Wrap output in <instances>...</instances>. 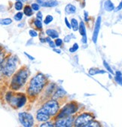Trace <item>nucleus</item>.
<instances>
[{"label":"nucleus","mask_w":122,"mask_h":127,"mask_svg":"<svg viewBox=\"0 0 122 127\" xmlns=\"http://www.w3.org/2000/svg\"><path fill=\"white\" fill-rule=\"evenodd\" d=\"M45 82H46V79L42 74L36 75L30 81L28 93L32 96L38 95L45 85Z\"/></svg>","instance_id":"f257e3e1"},{"label":"nucleus","mask_w":122,"mask_h":127,"mask_svg":"<svg viewBox=\"0 0 122 127\" xmlns=\"http://www.w3.org/2000/svg\"><path fill=\"white\" fill-rule=\"evenodd\" d=\"M17 67V58L14 56L8 58L4 63H1V70L7 76H10Z\"/></svg>","instance_id":"f03ea898"},{"label":"nucleus","mask_w":122,"mask_h":127,"mask_svg":"<svg viewBox=\"0 0 122 127\" xmlns=\"http://www.w3.org/2000/svg\"><path fill=\"white\" fill-rule=\"evenodd\" d=\"M28 77V71L26 70H20L19 72L16 73L11 81V87L14 89H19L21 86H23Z\"/></svg>","instance_id":"7ed1b4c3"},{"label":"nucleus","mask_w":122,"mask_h":127,"mask_svg":"<svg viewBox=\"0 0 122 127\" xmlns=\"http://www.w3.org/2000/svg\"><path fill=\"white\" fill-rule=\"evenodd\" d=\"M8 101L14 107H23L26 101V98L24 95H17V96H13L11 93H8L6 96Z\"/></svg>","instance_id":"20e7f679"},{"label":"nucleus","mask_w":122,"mask_h":127,"mask_svg":"<svg viewBox=\"0 0 122 127\" xmlns=\"http://www.w3.org/2000/svg\"><path fill=\"white\" fill-rule=\"evenodd\" d=\"M94 120V117L91 116L90 114H82L80 116H79L75 122V126L77 127H81V126H87L88 123H90L91 121Z\"/></svg>","instance_id":"39448f33"},{"label":"nucleus","mask_w":122,"mask_h":127,"mask_svg":"<svg viewBox=\"0 0 122 127\" xmlns=\"http://www.w3.org/2000/svg\"><path fill=\"white\" fill-rule=\"evenodd\" d=\"M76 110H77V105H76L75 103L68 104L62 109V110L60 111V113L59 114L57 118H62V117H69L71 114H74Z\"/></svg>","instance_id":"423d86ee"},{"label":"nucleus","mask_w":122,"mask_h":127,"mask_svg":"<svg viewBox=\"0 0 122 127\" xmlns=\"http://www.w3.org/2000/svg\"><path fill=\"white\" fill-rule=\"evenodd\" d=\"M18 116H19L20 121L23 126H25V127L33 126V125L34 123V120H33V116L30 114H28L26 112H22V113H20Z\"/></svg>","instance_id":"0eeeda50"},{"label":"nucleus","mask_w":122,"mask_h":127,"mask_svg":"<svg viewBox=\"0 0 122 127\" xmlns=\"http://www.w3.org/2000/svg\"><path fill=\"white\" fill-rule=\"evenodd\" d=\"M43 108L47 111V112L51 115H54L59 109V104L55 100H51L47 102L44 106Z\"/></svg>","instance_id":"6e6552de"},{"label":"nucleus","mask_w":122,"mask_h":127,"mask_svg":"<svg viewBox=\"0 0 122 127\" xmlns=\"http://www.w3.org/2000/svg\"><path fill=\"white\" fill-rule=\"evenodd\" d=\"M73 120H74L73 117H70V116L59 118V120H57L55 126H58V127H69V126H72Z\"/></svg>","instance_id":"1a4fd4ad"},{"label":"nucleus","mask_w":122,"mask_h":127,"mask_svg":"<svg viewBox=\"0 0 122 127\" xmlns=\"http://www.w3.org/2000/svg\"><path fill=\"white\" fill-rule=\"evenodd\" d=\"M51 115L45 110L43 107L41 108L39 110H38L37 112V115H36V118L39 121L41 122H45L50 119Z\"/></svg>","instance_id":"9d476101"},{"label":"nucleus","mask_w":122,"mask_h":127,"mask_svg":"<svg viewBox=\"0 0 122 127\" xmlns=\"http://www.w3.org/2000/svg\"><path fill=\"white\" fill-rule=\"evenodd\" d=\"M100 24H101V17L99 16L97 19L96 24H95V27H94V34H93V42L94 43H97V37H98V34L100 30Z\"/></svg>","instance_id":"9b49d317"},{"label":"nucleus","mask_w":122,"mask_h":127,"mask_svg":"<svg viewBox=\"0 0 122 127\" xmlns=\"http://www.w3.org/2000/svg\"><path fill=\"white\" fill-rule=\"evenodd\" d=\"M38 3H39L43 7H55L57 5L58 2L55 0H50V1H43V0H37Z\"/></svg>","instance_id":"f8f14e48"},{"label":"nucleus","mask_w":122,"mask_h":127,"mask_svg":"<svg viewBox=\"0 0 122 127\" xmlns=\"http://www.w3.org/2000/svg\"><path fill=\"white\" fill-rule=\"evenodd\" d=\"M79 32L80 34L82 36V42L86 43L87 42V36H86V28L84 23L81 21L79 24Z\"/></svg>","instance_id":"ddd939ff"},{"label":"nucleus","mask_w":122,"mask_h":127,"mask_svg":"<svg viewBox=\"0 0 122 127\" xmlns=\"http://www.w3.org/2000/svg\"><path fill=\"white\" fill-rule=\"evenodd\" d=\"M104 8L107 11H112L115 9V7L111 0H106L104 2Z\"/></svg>","instance_id":"4468645a"},{"label":"nucleus","mask_w":122,"mask_h":127,"mask_svg":"<svg viewBox=\"0 0 122 127\" xmlns=\"http://www.w3.org/2000/svg\"><path fill=\"white\" fill-rule=\"evenodd\" d=\"M65 11H66L67 14H74V13H75V11H76V7H75V5H72V4H68V5L66 6V8H65Z\"/></svg>","instance_id":"2eb2a0df"},{"label":"nucleus","mask_w":122,"mask_h":127,"mask_svg":"<svg viewBox=\"0 0 122 127\" xmlns=\"http://www.w3.org/2000/svg\"><path fill=\"white\" fill-rule=\"evenodd\" d=\"M46 33L48 34V36L49 37H51V38H52V39H56V38H57L58 36H59L58 33H57V32L56 30H51V29L46 30Z\"/></svg>","instance_id":"dca6fc26"},{"label":"nucleus","mask_w":122,"mask_h":127,"mask_svg":"<svg viewBox=\"0 0 122 127\" xmlns=\"http://www.w3.org/2000/svg\"><path fill=\"white\" fill-rule=\"evenodd\" d=\"M23 13L27 17H30V16H32L33 14V9L32 8V7H30L29 5H26L23 9Z\"/></svg>","instance_id":"f3484780"},{"label":"nucleus","mask_w":122,"mask_h":127,"mask_svg":"<svg viewBox=\"0 0 122 127\" xmlns=\"http://www.w3.org/2000/svg\"><path fill=\"white\" fill-rule=\"evenodd\" d=\"M71 25H72V27L74 31L79 30V25L78 21L76 20L75 18H72L71 20Z\"/></svg>","instance_id":"a211bd4d"},{"label":"nucleus","mask_w":122,"mask_h":127,"mask_svg":"<svg viewBox=\"0 0 122 127\" xmlns=\"http://www.w3.org/2000/svg\"><path fill=\"white\" fill-rule=\"evenodd\" d=\"M105 71L104 70H99V69H97V68H91L90 70H89V73L90 75H96V74H99V73H105Z\"/></svg>","instance_id":"6ab92c4d"},{"label":"nucleus","mask_w":122,"mask_h":127,"mask_svg":"<svg viewBox=\"0 0 122 127\" xmlns=\"http://www.w3.org/2000/svg\"><path fill=\"white\" fill-rule=\"evenodd\" d=\"M115 81L122 86V74L121 72L119 71H117L116 73H115Z\"/></svg>","instance_id":"aec40b11"},{"label":"nucleus","mask_w":122,"mask_h":127,"mask_svg":"<svg viewBox=\"0 0 122 127\" xmlns=\"http://www.w3.org/2000/svg\"><path fill=\"white\" fill-rule=\"evenodd\" d=\"M66 92L64 90H63L62 89H59L58 91L55 93L54 98H60V97H63V95H65Z\"/></svg>","instance_id":"412c9836"},{"label":"nucleus","mask_w":122,"mask_h":127,"mask_svg":"<svg viewBox=\"0 0 122 127\" xmlns=\"http://www.w3.org/2000/svg\"><path fill=\"white\" fill-rule=\"evenodd\" d=\"M14 8H15V9H16L17 11H20L23 8V3L20 1H17L16 3L14 4Z\"/></svg>","instance_id":"4be33fe9"},{"label":"nucleus","mask_w":122,"mask_h":127,"mask_svg":"<svg viewBox=\"0 0 122 127\" xmlns=\"http://www.w3.org/2000/svg\"><path fill=\"white\" fill-rule=\"evenodd\" d=\"M23 17V13L19 11L18 13H17L16 14L14 15V18L15 21H20V20H22Z\"/></svg>","instance_id":"5701e85b"},{"label":"nucleus","mask_w":122,"mask_h":127,"mask_svg":"<svg viewBox=\"0 0 122 127\" xmlns=\"http://www.w3.org/2000/svg\"><path fill=\"white\" fill-rule=\"evenodd\" d=\"M12 23V20L11 18H5L1 20V24L2 25H9Z\"/></svg>","instance_id":"b1692460"},{"label":"nucleus","mask_w":122,"mask_h":127,"mask_svg":"<svg viewBox=\"0 0 122 127\" xmlns=\"http://www.w3.org/2000/svg\"><path fill=\"white\" fill-rule=\"evenodd\" d=\"M53 19H54V18L52 17V16L50 15V14H48V15L46 16V18H45L44 22L45 24H47V25H48V24H49L53 21Z\"/></svg>","instance_id":"393cba45"},{"label":"nucleus","mask_w":122,"mask_h":127,"mask_svg":"<svg viewBox=\"0 0 122 127\" xmlns=\"http://www.w3.org/2000/svg\"><path fill=\"white\" fill-rule=\"evenodd\" d=\"M103 64H104V67L106 68V70H107L110 73H112V74H113L114 75V72H113V70H112V69L111 68V67L109 65V64L106 62L105 61H103Z\"/></svg>","instance_id":"a878e982"},{"label":"nucleus","mask_w":122,"mask_h":127,"mask_svg":"<svg viewBox=\"0 0 122 127\" xmlns=\"http://www.w3.org/2000/svg\"><path fill=\"white\" fill-rule=\"evenodd\" d=\"M99 126H100V124L98 122H95V121L92 120L90 123H88L86 127H99Z\"/></svg>","instance_id":"bb28decb"},{"label":"nucleus","mask_w":122,"mask_h":127,"mask_svg":"<svg viewBox=\"0 0 122 127\" xmlns=\"http://www.w3.org/2000/svg\"><path fill=\"white\" fill-rule=\"evenodd\" d=\"M34 24L36 25V27L38 28V29H41L42 28V24H41V21L39 20V19H36L35 21H34Z\"/></svg>","instance_id":"cd10ccee"},{"label":"nucleus","mask_w":122,"mask_h":127,"mask_svg":"<svg viewBox=\"0 0 122 127\" xmlns=\"http://www.w3.org/2000/svg\"><path fill=\"white\" fill-rule=\"evenodd\" d=\"M78 49H79V45H78L77 43H75V44L73 45V46L69 49V52H72V53H73V52H75L77 51Z\"/></svg>","instance_id":"c85d7f7f"},{"label":"nucleus","mask_w":122,"mask_h":127,"mask_svg":"<svg viewBox=\"0 0 122 127\" xmlns=\"http://www.w3.org/2000/svg\"><path fill=\"white\" fill-rule=\"evenodd\" d=\"M29 35L31 36L32 37H36V36H38L37 32L35 31L34 30H30L29 32Z\"/></svg>","instance_id":"c756f323"},{"label":"nucleus","mask_w":122,"mask_h":127,"mask_svg":"<svg viewBox=\"0 0 122 127\" xmlns=\"http://www.w3.org/2000/svg\"><path fill=\"white\" fill-rule=\"evenodd\" d=\"M31 7H32V8L34 10V11H39V8H40V6H39V5L38 4V3H33L32 4V5H31Z\"/></svg>","instance_id":"7c9ffc66"},{"label":"nucleus","mask_w":122,"mask_h":127,"mask_svg":"<svg viewBox=\"0 0 122 127\" xmlns=\"http://www.w3.org/2000/svg\"><path fill=\"white\" fill-rule=\"evenodd\" d=\"M63 44V40L60 39H57L56 42H55V45L57 46H60L61 45Z\"/></svg>","instance_id":"2f4dec72"},{"label":"nucleus","mask_w":122,"mask_h":127,"mask_svg":"<svg viewBox=\"0 0 122 127\" xmlns=\"http://www.w3.org/2000/svg\"><path fill=\"white\" fill-rule=\"evenodd\" d=\"M41 127H44V126H50V127H52V126H54V125H53L51 123L48 122V123H43L42 125H41Z\"/></svg>","instance_id":"473e14b6"},{"label":"nucleus","mask_w":122,"mask_h":127,"mask_svg":"<svg viewBox=\"0 0 122 127\" xmlns=\"http://www.w3.org/2000/svg\"><path fill=\"white\" fill-rule=\"evenodd\" d=\"M121 9H122V0L121 1V2L119 3V5L117 6V8H115V11H120Z\"/></svg>","instance_id":"72a5a7b5"},{"label":"nucleus","mask_w":122,"mask_h":127,"mask_svg":"<svg viewBox=\"0 0 122 127\" xmlns=\"http://www.w3.org/2000/svg\"><path fill=\"white\" fill-rule=\"evenodd\" d=\"M65 23H66V25L67 26V27H68L69 29H71L72 25H71V24H70V23L69 22V21H68L67 18H65Z\"/></svg>","instance_id":"f704fd0d"},{"label":"nucleus","mask_w":122,"mask_h":127,"mask_svg":"<svg viewBox=\"0 0 122 127\" xmlns=\"http://www.w3.org/2000/svg\"><path fill=\"white\" fill-rule=\"evenodd\" d=\"M37 18L41 21V19H42V13L41 11H39L37 13Z\"/></svg>","instance_id":"c9c22d12"},{"label":"nucleus","mask_w":122,"mask_h":127,"mask_svg":"<svg viewBox=\"0 0 122 127\" xmlns=\"http://www.w3.org/2000/svg\"><path fill=\"white\" fill-rule=\"evenodd\" d=\"M70 39H71V36H70V35H69V36H66V37H65L64 41H65L66 42H69Z\"/></svg>","instance_id":"e433bc0d"},{"label":"nucleus","mask_w":122,"mask_h":127,"mask_svg":"<svg viewBox=\"0 0 122 127\" xmlns=\"http://www.w3.org/2000/svg\"><path fill=\"white\" fill-rule=\"evenodd\" d=\"M48 43H49V45H50V46H51V48H55V46H57L56 45H54V42H52L51 40Z\"/></svg>","instance_id":"4c0bfd02"},{"label":"nucleus","mask_w":122,"mask_h":127,"mask_svg":"<svg viewBox=\"0 0 122 127\" xmlns=\"http://www.w3.org/2000/svg\"><path fill=\"white\" fill-rule=\"evenodd\" d=\"M84 19H85L86 21H88V18H87V17H88V13L86 11H84Z\"/></svg>","instance_id":"58836bf2"},{"label":"nucleus","mask_w":122,"mask_h":127,"mask_svg":"<svg viewBox=\"0 0 122 127\" xmlns=\"http://www.w3.org/2000/svg\"><path fill=\"white\" fill-rule=\"evenodd\" d=\"M24 54H25V55H26V56H27V57H28V58H29L30 59V60H32V61H33V60H34V59H35V58H34L33 57H32L31 55H28V54H27L26 52H24Z\"/></svg>","instance_id":"ea45409f"},{"label":"nucleus","mask_w":122,"mask_h":127,"mask_svg":"<svg viewBox=\"0 0 122 127\" xmlns=\"http://www.w3.org/2000/svg\"><path fill=\"white\" fill-rule=\"evenodd\" d=\"M54 52H56L57 53H58V54H60L61 53V51L60 50V49H54Z\"/></svg>","instance_id":"a19ab883"},{"label":"nucleus","mask_w":122,"mask_h":127,"mask_svg":"<svg viewBox=\"0 0 122 127\" xmlns=\"http://www.w3.org/2000/svg\"><path fill=\"white\" fill-rule=\"evenodd\" d=\"M16 1H20L21 2V0H16Z\"/></svg>","instance_id":"79ce46f5"}]
</instances>
